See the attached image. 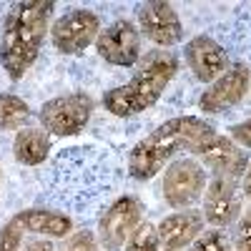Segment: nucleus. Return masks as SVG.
I'll list each match as a JSON object with an SVG mask.
<instances>
[{"label": "nucleus", "mask_w": 251, "mask_h": 251, "mask_svg": "<svg viewBox=\"0 0 251 251\" xmlns=\"http://www.w3.org/2000/svg\"><path fill=\"white\" fill-rule=\"evenodd\" d=\"M15 219L25 228V234H38L48 239H66L73 231V219L63 211H53V208L33 206L25 211H18Z\"/></svg>", "instance_id": "obj_15"}, {"label": "nucleus", "mask_w": 251, "mask_h": 251, "mask_svg": "<svg viewBox=\"0 0 251 251\" xmlns=\"http://www.w3.org/2000/svg\"><path fill=\"white\" fill-rule=\"evenodd\" d=\"M249 86H251V71L244 66V63L228 66V71L224 75H219L211 86L201 93L199 108L208 116L226 113L228 108L239 106V103L244 100Z\"/></svg>", "instance_id": "obj_9"}, {"label": "nucleus", "mask_w": 251, "mask_h": 251, "mask_svg": "<svg viewBox=\"0 0 251 251\" xmlns=\"http://www.w3.org/2000/svg\"><path fill=\"white\" fill-rule=\"evenodd\" d=\"M23 241H25V228L13 216L0 228V251H20L23 249Z\"/></svg>", "instance_id": "obj_19"}, {"label": "nucleus", "mask_w": 251, "mask_h": 251, "mask_svg": "<svg viewBox=\"0 0 251 251\" xmlns=\"http://www.w3.org/2000/svg\"><path fill=\"white\" fill-rule=\"evenodd\" d=\"M161 246V239H158V226L149 224V221H141L128 241H126V251H158Z\"/></svg>", "instance_id": "obj_18"}, {"label": "nucleus", "mask_w": 251, "mask_h": 251, "mask_svg": "<svg viewBox=\"0 0 251 251\" xmlns=\"http://www.w3.org/2000/svg\"><path fill=\"white\" fill-rule=\"evenodd\" d=\"M20 251H55V249L46 239H30V241L23 244V249H20Z\"/></svg>", "instance_id": "obj_24"}, {"label": "nucleus", "mask_w": 251, "mask_h": 251, "mask_svg": "<svg viewBox=\"0 0 251 251\" xmlns=\"http://www.w3.org/2000/svg\"><path fill=\"white\" fill-rule=\"evenodd\" d=\"M186 63L201 83H214L228 71V53L211 35H196L186 43Z\"/></svg>", "instance_id": "obj_13"}, {"label": "nucleus", "mask_w": 251, "mask_h": 251, "mask_svg": "<svg viewBox=\"0 0 251 251\" xmlns=\"http://www.w3.org/2000/svg\"><path fill=\"white\" fill-rule=\"evenodd\" d=\"M98 55L118 68H131L141 60V30L131 20H116L108 28H103L96 38Z\"/></svg>", "instance_id": "obj_8"}, {"label": "nucleus", "mask_w": 251, "mask_h": 251, "mask_svg": "<svg viewBox=\"0 0 251 251\" xmlns=\"http://www.w3.org/2000/svg\"><path fill=\"white\" fill-rule=\"evenodd\" d=\"M53 10L55 3L50 0H20L8 10L0 35V63L10 80H20L38 60Z\"/></svg>", "instance_id": "obj_1"}, {"label": "nucleus", "mask_w": 251, "mask_h": 251, "mask_svg": "<svg viewBox=\"0 0 251 251\" xmlns=\"http://www.w3.org/2000/svg\"><path fill=\"white\" fill-rule=\"evenodd\" d=\"M141 219H143L141 199H136L131 194L118 196L103 211V216L98 221V244L106 251H121V246H126L131 231L141 224Z\"/></svg>", "instance_id": "obj_7"}, {"label": "nucleus", "mask_w": 251, "mask_h": 251, "mask_svg": "<svg viewBox=\"0 0 251 251\" xmlns=\"http://www.w3.org/2000/svg\"><path fill=\"white\" fill-rule=\"evenodd\" d=\"M100 18L93 10L73 8L66 15H60L50 25V40L58 53L63 55H78L83 53L100 33Z\"/></svg>", "instance_id": "obj_6"}, {"label": "nucleus", "mask_w": 251, "mask_h": 251, "mask_svg": "<svg viewBox=\"0 0 251 251\" xmlns=\"http://www.w3.org/2000/svg\"><path fill=\"white\" fill-rule=\"evenodd\" d=\"M234 251H251V208H246V214L241 216V221L236 226Z\"/></svg>", "instance_id": "obj_22"}, {"label": "nucleus", "mask_w": 251, "mask_h": 251, "mask_svg": "<svg viewBox=\"0 0 251 251\" xmlns=\"http://www.w3.org/2000/svg\"><path fill=\"white\" fill-rule=\"evenodd\" d=\"M203 221L216 228L231 226L241 214V188L236 178L214 176L206 186L203 196Z\"/></svg>", "instance_id": "obj_10"}, {"label": "nucleus", "mask_w": 251, "mask_h": 251, "mask_svg": "<svg viewBox=\"0 0 251 251\" xmlns=\"http://www.w3.org/2000/svg\"><path fill=\"white\" fill-rule=\"evenodd\" d=\"M194 156L201 158L206 163V169H211L214 176H226V178H236V181H241V176L246 171V163H249L246 153L231 138H226L216 131L196 146Z\"/></svg>", "instance_id": "obj_12"}, {"label": "nucleus", "mask_w": 251, "mask_h": 251, "mask_svg": "<svg viewBox=\"0 0 251 251\" xmlns=\"http://www.w3.org/2000/svg\"><path fill=\"white\" fill-rule=\"evenodd\" d=\"M178 71V63L169 50H153L146 55L141 63L138 73L111 91L103 93V108L118 118H128L136 113H143L146 108H151L153 103L163 96V91L169 88V83L174 80Z\"/></svg>", "instance_id": "obj_3"}, {"label": "nucleus", "mask_w": 251, "mask_h": 251, "mask_svg": "<svg viewBox=\"0 0 251 251\" xmlns=\"http://www.w3.org/2000/svg\"><path fill=\"white\" fill-rule=\"evenodd\" d=\"M138 30L161 48H171L183 40V23L171 3L153 0L138 5Z\"/></svg>", "instance_id": "obj_11"}, {"label": "nucleus", "mask_w": 251, "mask_h": 251, "mask_svg": "<svg viewBox=\"0 0 251 251\" xmlns=\"http://www.w3.org/2000/svg\"><path fill=\"white\" fill-rule=\"evenodd\" d=\"M166 251H171V249H166Z\"/></svg>", "instance_id": "obj_26"}, {"label": "nucleus", "mask_w": 251, "mask_h": 251, "mask_svg": "<svg viewBox=\"0 0 251 251\" xmlns=\"http://www.w3.org/2000/svg\"><path fill=\"white\" fill-rule=\"evenodd\" d=\"M216 128L199 116H176L161 123L156 131L141 138L128 153V174L136 181H151L166 169L176 153L191 151L206 141Z\"/></svg>", "instance_id": "obj_2"}, {"label": "nucleus", "mask_w": 251, "mask_h": 251, "mask_svg": "<svg viewBox=\"0 0 251 251\" xmlns=\"http://www.w3.org/2000/svg\"><path fill=\"white\" fill-rule=\"evenodd\" d=\"M98 239H96V234L93 231H73V234H68L66 236V241H63V246L58 249V251H98Z\"/></svg>", "instance_id": "obj_20"}, {"label": "nucleus", "mask_w": 251, "mask_h": 251, "mask_svg": "<svg viewBox=\"0 0 251 251\" xmlns=\"http://www.w3.org/2000/svg\"><path fill=\"white\" fill-rule=\"evenodd\" d=\"M93 116V98L88 93H68L50 98L40 106V123L43 131L53 136H75L88 126Z\"/></svg>", "instance_id": "obj_4"}, {"label": "nucleus", "mask_w": 251, "mask_h": 251, "mask_svg": "<svg viewBox=\"0 0 251 251\" xmlns=\"http://www.w3.org/2000/svg\"><path fill=\"white\" fill-rule=\"evenodd\" d=\"M206 191V171L196 158H176L163 174V201L171 208H191Z\"/></svg>", "instance_id": "obj_5"}, {"label": "nucleus", "mask_w": 251, "mask_h": 251, "mask_svg": "<svg viewBox=\"0 0 251 251\" xmlns=\"http://www.w3.org/2000/svg\"><path fill=\"white\" fill-rule=\"evenodd\" d=\"M50 136L43 128H25L18 131L13 141V156L20 166H40L50 156Z\"/></svg>", "instance_id": "obj_16"}, {"label": "nucleus", "mask_w": 251, "mask_h": 251, "mask_svg": "<svg viewBox=\"0 0 251 251\" xmlns=\"http://www.w3.org/2000/svg\"><path fill=\"white\" fill-rule=\"evenodd\" d=\"M241 194L251 199V161L246 163V171H244V176H241Z\"/></svg>", "instance_id": "obj_25"}, {"label": "nucleus", "mask_w": 251, "mask_h": 251, "mask_svg": "<svg viewBox=\"0 0 251 251\" xmlns=\"http://www.w3.org/2000/svg\"><path fill=\"white\" fill-rule=\"evenodd\" d=\"M191 251H231V241L224 231H206L191 244Z\"/></svg>", "instance_id": "obj_21"}, {"label": "nucleus", "mask_w": 251, "mask_h": 251, "mask_svg": "<svg viewBox=\"0 0 251 251\" xmlns=\"http://www.w3.org/2000/svg\"><path fill=\"white\" fill-rule=\"evenodd\" d=\"M30 106L13 93H0V131H18L30 121Z\"/></svg>", "instance_id": "obj_17"}, {"label": "nucleus", "mask_w": 251, "mask_h": 251, "mask_svg": "<svg viewBox=\"0 0 251 251\" xmlns=\"http://www.w3.org/2000/svg\"><path fill=\"white\" fill-rule=\"evenodd\" d=\"M228 136H231V141L236 146H244V149H251V118L236 123L228 128Z\"/></svg>", "instance_id": "obj_23"}, {"label": "nucleus", "mask_w": 251, "mask_h": 251, "mask_svg": "<svg viewBox=\"0 0 251 251\" xmlns=\"http://www.w3.org/2000/svg\"><path fill=\"white\" fill-rule=\"evenodd\" d=\"M203 214L201 211H176L163 216L158 224V239L166 249L178 251L194 244L203 234Z\"/></svg>", "instance_id": "obj_14"}]
</instances>
